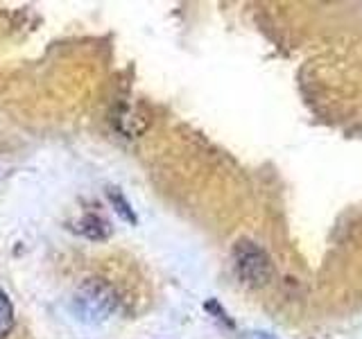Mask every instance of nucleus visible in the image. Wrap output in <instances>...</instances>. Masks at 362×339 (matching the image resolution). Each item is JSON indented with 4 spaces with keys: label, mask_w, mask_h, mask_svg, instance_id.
<instances>
[{
    "label": "nucleus",
    "mask_w": 362,
    "mask_h": 339,
    "mask_svg": "<svg viewBox=\"0 0 362 339\" xmlns=\"http://www.w3.org/2000/svg\"><path fill=\"white\" fill-rule=\"evenodd\" d=\"M75 314L84 321H102L116 308V292L105 280L90 278L77 290L73 301Z\"/></svg>",
    "instance_id": "1"
},
{
    "label": "nucleus",
    "mask_w": 362,
    "mask_h": 339,
    "mask_svg": "<svg viewBox=\"0 0 362 339\" xmlns=\"http://www.w3.org/2000/svg\"><path fill=\"white\" fill-rule=\"evenodd\" d=\"M233 256H235L238 276H240L247 285H252V287L267 285L272 274H274V267H272L269 256L256 242H249V240L238 242L233 249Z\"/></svg>",
    "instance_id": "2"
},
{
    "label": "nucleus",
    "mask_w": 362,
    "mask_h": 339,
    "mask_svg": "<svg viewBox=\"0 0 362 339\" xmlns=\"http://www.w3.org/2000/svg\"><path fill=\"white\" fill-rule=\"evenodd\" d=\"M14 328V308L7 299V294L0 290V339H5Z\"/></svg>",
    "instance_id": "3"
},
{
    "label": "nucleus",
    "mask_w": 362,
    "mask_h": 339,
    "mask_svg": "<svg viewBox=\"0 0 362 339\" xmlns=\"http://www.w3.org/2000/svg\"><path fill=\"white\" fill-rule=\"evenodd\" d=\"M84 233L88 235V237H107L109 235V224L102 220V218H98V215H88V218H84Z\"/></svg>",
    "instance_id": "4"
}]
</instances>
